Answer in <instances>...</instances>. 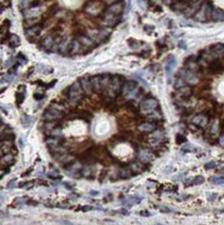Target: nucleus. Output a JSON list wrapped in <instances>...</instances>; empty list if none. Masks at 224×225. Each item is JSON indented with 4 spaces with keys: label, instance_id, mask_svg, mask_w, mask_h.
Segmentation results:
<instances>
[{
    "label": "nucleus",
    "instance_id": "f257e3e1",
    "mask_svg": "<svg viewBox=\"0 0 224 225\" xmlns=\"http://www.w3.org/2000/svg\"><path fill=\"white\" fill-rule=\"evenodd\" d=\"M110 5L107 0H20L19 10L24 32L30 42H35L47 28L53 27L54 33L58 32L52 49L55 52L67 21L78 27V41L87 36L83 32L84 21L97 20L104 28L112 27L120 16L108 10Z\"/></svg>",
    "mask_w": 224,
    "mask_h": 225
},
{
    "label": "nucleus",
    "instance_id": "f03ea898",
    "mask_svg": "<svg viewBox=\"0 0 224 225\" xmlns=\"http://www.w3.org/2000/svg\"><path fill=\"white\" fill-rule=\"evenodd\" d=\"M85 91H83L79 81H75L68 89L67 97L69 102L71 105H78L82 101L85 96Z\"/></svg>",
    "mask_w": 224,
    "mask_h": 225
},
{
    "label": "nucleus",
    "instance_id": "7ed1b4c3",
    "mask_svg": "<svg viewBox=\"0 0 224 225\" xmlns=\"http://www.w3.org/2000/svg\"><path fill=\"white\" fill-rule=\"evenodd\" d=\"M212 6L206 3H202L200 10L196 12V14L193 16L194 19L196 21L199 22H206L207 21H209L211 19V15H212Z\"/></svg>",
    "mask_w": 224,
    "mask_h": 225
},
{
    "label": "nucleus",
    "instance_id": "20e7f679",
    "mask_svg": "<svg viewBox=\"0 0 224 225\" xmlns=\"http://www.w3.org/2000/svg\"><path fill=\"white\" fill-rule=\"evenodd\" d=\"M139 86L138 84L134 81H127L125 82L122 86L121 93L127 98V99H131L137 97L139 93Z\"/></svg>",
    "mask_w": 224,
    "mask_h": 225
},
{
    "label": "nucleus",
    "instance_id": "39448f33",
    "mask_svg": "<svg viewBox=\"0 0 224 225\" xmlns=\"http://www.w3.org/2000/svg\"><path fill=\"white\" fill-rule=\"evenodd\" d=\"M123 85V80H122L121 78H119V76L111 77L110 84H109L108 89L106 90V91L108 92V95L110 96V97H116V96H118L119 93H121Z\"/></svg>",
    "mask_w": 224,
    "mask_h": 225
},
{
    "label": "nucleus",
    "instance_id": "423d86ee",
    "mask_svg": "<svg viewBox=\"0 0 224 225\" xmlns=\"http://www.w3.org/2000/svg\"><path fill=\"white\" fill-rule=\"evenodd\" d=\"M42 118L46 121H58L63 118V112L49 106L45 109Z\"/></svg>",
    "mask_w": 224,
    "mask_h": 225
},
{
    "label": "nucleus",
    "instance_id": "0eeeda50",
    "mask_svg": "<svg viewBox=\"0 0 224 225\" xmlns=\"http://www.w3.org/2000/svg\"><path fill=\"white\" fill-rule=\"evenodd\" d=\"M157 105H158V102L155 98H147L141 102L140 109L144 113L149 114L155 110Z\"/></svg>",
    "mask_w": 224,
    "mask_h": 225
},
{
    "label": "nucleus",
    "instance_id": "6e6552de",
    "mask_svg": "<svg viewBox=\"0 0 224 225\" xmlns=\"http://www.w3.org/2000/svg\"><path fill=\"white\" fill-rule=\"evenodd\" d=\"M184 64L186 68V69H188L190 72H198L200 70V65L198 63V58H195V56L187 57L186 59L184 62Z\"/></svg>",
    "mask_w": 224,
    "mask_h": 225
},
{
    "label": "nucleus",
    "instance_id": "1a4fd4ad",
    "mask_svg": "<svg viewBox=\"0 0 224 225\" xmlns=\"http://www.w3.org/2000/svg\"><path fill=\"white\" fill-rule=\"evenodd\" d=\"M179 76L184 80L185 82L190 84H195L197 82V78L194 75L193 72L189 71L188 69H180L179 73Z\"/></svg>",
    "mask_w": 224,
    "mask_h": 225
},
{
    "label": "nucleus",
    "instance_id": "9d476101",
    "mask_svg": "<svg viewBox=\"0 0 224 225\" xmlns=\"http://www.w3.org/2000/svg\"><path fill=\"white\" fill-rule=\"evenodd\" d=\"M176 66V59L173 56H169L166 61V64H165V71H166V75L168 80V83H170V79L172 77V74H173V70Z\"/></svg>",
    "mask_w": 224,
    "mask_h": 225
},
{
    "label": "nucleus",
    "instance_id": "9b49d317",
    "mask_svg": "<svg viewBox=\"0 0 224 225\" xmlns=\"http://www.w3.org/2000/svg\"><path fill=\"white\" fill-rule=\"evenodd\" d=\"M203 2L201 1V0H196L195 1L194 3H192V4L190 5H188V7L185 9L184 10V13L187 16L189 17H191V16H194L196 12L198 11L201 8V6L202 5Z\"/></svg>",
    "mask_w": 224,
    "mask_h": 225
},
{
    "label": "nucleus",
    "instance_id": "f8f14e48",
    "mask_svg": "<svg viewBox=\"0 0 224 225\" xmlns=\"http://www.w3.org/2000/svg\"><path fill=\"white\" fill-rule=\"evenodd\" d=\"M79 83H80V86L82 87L83 91H85L86 94L87 95H90L92 93V87H91V84H90V79L88 76H84V77H81L79 79Z\"/></svg>",
    "mask_w": 224,
    "mask_h": 225
},
{
    "label": "nucleus",
    "instance_id": "ddd939ff",
    "mask_svg": "<svg viewBox=\"0 0 224 225\" xmlns=\"http://www.w3.org/2000/svg\"><path fill=\"white\" fill-rule=\"evenodd\" d=\"M224 54V44L216 43L210 48V55L213 58L222 56Z\"/></svg>",
    "mask_w": 224,
    "mask_h": 225
},
{
    "label": "nucleus",
    "instance_id": "4468645a",
    "mask_svg": "<svg viewBox=\"0 0 224 225\" xmlns=\"http://www.w3.org/2000/svg\"><path fill=\"white\" fill-rule=\"evenodd\" d=\"M191 122H192V124L198 127H204L208 124V118L206 115L199 114V115L195 116Z\"/></svg>",
    "mask_w": 224,
    "mask_h": 225
},
{
    "label": "nucleus",
    "instance_id": "2eb2a0df",
    "mask_svg": "<svg viewBox=\"0 0 224 225\" xmlns=\"http://www.w3.org/2000/svg\"><path fill=\"white\" fill-rule=\"evenodd\" d=\"M211 19L215 22H222L224 21V12L218 8H213Z\"/></svg>",
    "mask_w": 224,
    "mask_h": 225
},
{
    "label": "nucleus",
    "instance_id": "dca6fc26",
    "mask_svg": "<svg viewBox=\"0 0 224 225\" xmlns=\"http://www.w3.org/2000/svg\"><path fill=\"white\" fill-rule=\"evenodd\" d=\"M209 69L214 74H218V73L223 72L224 66L223 64L218 59L215 58V59H213V61L211 63Z\"/></svg>",
    "mask_w": 224,
    "mask_h": 225
},
{
    "label": "nucleus",
    "instance_id": "f3484780",
    "mask_svg": "<svg viewBox=\"0 0 224 225\" xmlns=\"http://www.w3.org/2000/svg\"><path fill=\"white\" fill-rule=\"evenodd\" d=\"M162 138H163V135L161 131L154 130V132L151 135L149 138V143L152 146H157L162 141Z\"/></svg>",
    "mask_w": 224,
    "mask_h": 225
},
{
    "label": "nucleus",
    "instance_id": "a211bd4d",
    "mask_svg": "<svg viewBox=\"0 0 224 225\" xmlns=\"http://www.w3.org/2000/svg\"><path fill=\"white\" fill-rule=\"evenodd\" d=\"M171 9L174 11H184L185 9L188 7V4L182 0H176L174 2H173L170 5Z\"/></svg>",
    "mask_w": 224,
    "mask_h": 225
},
{
    "label": "nucleus",
    "instance_id": "6ab92c4d",
    "mask_svg": "<svg viewBox=\"0 0 224 225\" xmlns=\"http://www.w3.org/2000/svg\"><path fill=\"white\" fill-rule=\"evenodd\" d=\"M90 79V84L92 90L95 92H100L101 91V75H95Z\"/></svg>",
    "mask_w": 224,
    "mask_h": 225
},
{
    "label": "nucleus",
    "instance_id": "aec40b11",
    "mask_svg": "<svg viewBox=\"0 0 224 225\" xmlns=\"http://www.w3.org/2000/svg\"><path fill=\"white\" fill-rule=\"evenodd\" d=\"M138 130L140 132H153L156 130V124L151 122H143L138 125Z\"/></svg>",
    "mask_w": 224,
    "mask_h": 225
},
{
    "label": "nucleus",
    "instance_id": "412c9836",
    "mask_svg": "<svg viewBox=\"0 0 224 225\" xmlns=\"http://www.w3.org/2000/svg\"><path fill=\"white\" fill-rule=\"evenodd\" d=\"M141 202V198H139V197H134V196H129V197H128V198H125V199H123V206H128V207H131L134 204H138V203H140Z\"/></svg>",
    "mask_w": 224,
    "mask_h": 225
},
{
    "label": "nucleus",
    "instance_id": "4be33fe9",
    "mask_svg": "<svg viewBox=\"0 0 224 225\" xmlns=\"http://www.w3.org/2000/svg\"><path fill=\"white\" fill-rule=\"evenodd\" d=\"M139 158L143 163H148L153 159V156L150 152L146 151V150H142L139 152Z\"/></svg>",
    "mask_w": 224,
    "mask_h": 225
},
{
    "label": "nucleus",
    "instance_id": "5701e85b",
    "mask_svg": "<svg viewBox=\"0 0 224 225\" xmlns=\"http://www.w3.org/2000/svg\"><path fill=\"white\" fill-rule=\"evenodd\" d=\"M179 91V94L181 95V97L183 98H188L190 97L191 95H192V89H191L190 86H184L182 87H180L179 89H178Z\"/></svg>",
    "mask_w": 224,
    "mask_h": 225
},
{
    "label": "nucleus",
    "instance_id": "b1692460",
    "mask_svg": "<svg viewBox=\"0 0 224 225\" xmlns=\"http://www.w3.org/2000/svg\"><path fill=\"white\" fill-rule=\"evenodd\" d=\"M21 124L25 127V128H28L31 126V124H32V122H34V119H32V117L26 115V114H23L22 117H21Z\"/></svg>",
    "mask_w": 224,
    "mask_h": 225
},
{
    "label": "nucleus",
    "instance_id": "393cba45",
    "mask_svg": "<svg viewBox=\"0 0 224 225\" xmlns=\"http://www.w3.org/2000/svg\"><path fill=\"white\" fill-rule=\"evenodd\" d=\"M132 170L130 169H126V168H124V169H122L120 171H119V177L121 178V179H123V180H125V179H129V178H130L131 176H132Z\"/></svg>",
    "mask_w": 224,
    "mask_h": 225
},
{
    "label": "nucleus",
    "instance_id": "a878e982",
    "mask_svg": "<svg viewBox=\"0 0 224 225\" xmlns=\"http://www.w3.org/2000/svg\"><path fill=\"white\" fill-rule=\"evenodd\" d=\"M15 98H16V103H17V105L21 104L23 102L25 101V92L17 91V92H16V94H15Z\"/></svg>",
    "mask_w": 224,
    "mask_h": 225
},
{
    "label": "nucleus",
    "instance_id": "bb28decb",
    "mask_svg": "<svg viewBox=\"0 0 224 225\" xmlns=\"http://www.w3.org/2000/svg\"><path fill=\"white\" fill-rule=\"evenodd\" d=\"M21 45V40L19 38V36H17L16 35H13L10 37V47H17Z\"/></svg>",
    "mask_w": 224,
    "mask_h": 225
},
{
    "label": "nucleus",
    "instance_id": "cd10ccee",
    "mask_svg": "<svg viewBox=\"0 0 224 225\" xmlns=\"http://www.w3.org/2000/svg\"><path fill=\"white\" fill-rule=\"evenodd\" d=\"M204 181H205V178L203 176L200 175V176H197V177H195V179H193V180H191L190 183L188 185H201Z\"/></svg>",
    "mask_w": 224,
    "mask_h": 225
},
{
    "label": "nucleus",
    "instance_id": "c85d7f7f",
    "mask_svg": "<svg viewBox=\"0 0 224 225\" xmlns=\"http://www.w3.org/2000/svg\"><path fill=\"white\" fill-rule=\"evenodd\" d=\"M211 182L214 184V185H223L224 184V179L223 178H220V177H217V176H212L211 177Z\"/></svg>",
    "mask_w": 224,
    "mask_h": 225
},
{
    "label": "nucleus",
    "instance_id": "c756f323",
    "mask_svg": "<svg viewBox=\"0 0 224 225\" xmlns=\"http://www.w3.org/2000/svg\"><path fill=\"white\" fill-rule=\"evenodd\" d=\"M185 141H186V139H185V137L183 135L178 134V135H176V143H177V144L181 145V144H183V143L185 142Z\"/></svg>",
    "mask_w": 224,
    "mask_h": 225
},
{
    "label": "nucleus",
    "instance_id": "7c9ffc66",
    "mask_svg": "<svg viewBox=\"0 0 224 225\" xmlns=\"http://www.w3.org/2000/svg\"><path fill=\"white\" fill-rule=\"evenodd\" d=\"M129 47H131V48H133V49H136V48H138L139 47V42L138 41H136V40H134V39H130V40H129Z\"/></svg>",
    "mask_w": 224,
    "mask_h": 225
},
{
    "label": "nucleus",
    "instance_id": "2f4dec72",
    "mask_svg": "<svg viewBox=\"0 0 224 225\" xmlns=\"http://www.w3.org/2000/svg\"><path fill=\"white\" fill-rule=\"evenodd\" d=\"M43 69H39L42 74H44V75H49V74H51V73H53V69H52V68L50 67H46V66H42Z\"/></svg>",
    "mask_w": 224,
    "mask_h": 225
},
{
    "label": "nucleus",
    "instance_id": "473e14b6",
    "mask_svg": "<svg viewBox=\"0 0 224 225\" xmlns=\"http://www.w3.org/2000/svg\"><path fill=\"white\" fill-rule=\"evenodd\" d=\"M14 80V75H12V74H9L8 75H6V76H4L3 80H2V81L3 82H10Z\"/></svg>",
    "mask_w": 224,
    "mask_h": 225
},
{
    "label": "nucleus",
    "instance_id": "72a5a7b5",
    "mask_svg": "<svg viewBox=\"0 0 224 225\" xmlns=\"http://www.w3.org/2000/svg\"><path fill=\"white\" fill-rule=\"evenodd\" d=\"M34 98L36 100H42V98H44L45 94L44 93H39V92H36L33 95Z\"/></svg>",
    "mask_w": 224,
    "mask_h": 225
},
{
    "label": "nucleus",
    "instance_id": "f704fd0d",
    "mask_svg": "<svg viewBox=\"0 0 224 225\" xmlns=\"http://www.w3.org/2000/svg\"><path fill=\"white\" fill-rule=\"evenodd\" d=\"M204 167H205V169H213V168H215V167H216V163H215L214 162H209V163H206Z\"/></svg>",
    "mask_w": 224,
    "mask_h": 225
},
{
    "label": "nucleus",
    "instance_id": "c9c22d12",
    "mask_svg": "<svg viewBox=\"0 0 224 225\" xmlns=\"http://www.w3.org/2000/svg\"><path fill=\"white\" fill-rule=\"evenodd\" d=\"M92 209H93V207L90 206H83V207L81 208V211L84 212V213H86V212L91 211Z\"/></svg>",
    "mask_w": 224,
    "mask_h": 225
},
{
    "label": "nucleus",
    "instance_id": "e433bc0d",
    "mask_svg": "<svg viewBox=\"0 0 224 225\" xmlns=\"http://www.w3.org/2000/svg\"><path fill=\"white\" fill-rule=\"evenodd\" d=\"M15 182H16V179H14V180H10L9 183H8V185H7V187L8 188H12V187H14V185H15Z\"/></svg>",
    "mask_w": 224,
    "mask_h": 225
},
{
    "label": "nucleus",
    "instance_id": "4c0bfd02",
    "mask_svg": "<svg viewBox=\"0 0 224 225\" xmlns=\"http://www.w3.org/2000/svg\"><path fill=\"white\" fill-rule=\"evenodd\" d=\"M184 150L185 152H192V151L195 150V149H194V147L192 146V145H186V146L184 147Z\"/></svg>",
    "mask_w": 224,
    "mask_h": 225
},
{
    "label": "nucleus",
    "instance_id": "58836bf2",
    "mask_svg": "<svg viewBox=\"0 0 224 225\" xmlns=\"http://www.w3.org/2000/svg\"><path fill=\"white\" fill-rule=\"evenodd\" d=\"M26 204H27V205H30V206H36L38 205V202H36V201H33V200H29L28 202H26Z\"/></svg>",
    "mask_w": 224,
    "mask_h": 225
},
{
    "label": "nucleus",
    "instance_id": "ea45409f",
    "mask_svg": "<svg viewBox=\"0 0 224 225\" xmlns=\"http://www.w3.org/2000/svg\"><path fill=\"white\" fill-rule=\"evenodd\" d=\"M140 215H141V216H144V217H150V216H151V214L149 212H147V211H142V212H140Z\"/></svg>",
    "mask_w": 224,
    "mask_h": 225
},
{
    "label": "nucleus",
    "instance_id": "a19ab883",
    "mask_svg": "<svg viewBox=\"0 0 224 225\" xmlns=\"http://www.w3.org/2000/svg\"><path fill=\"white\" fill-rule=\"evenodd\" d=\"M219 144L221 145V146H224V132L223 135L220 137V139H219Z\"/></svg>",
    "mask_w": 224,
    "mask_h": 225
},
{
    "label": "nucleus",
    "instance_id": "79ce46f5",
    "mask_svg": "<svg viewBox=\"0 0 224 225\" xmlns=\"http://www.w3.org/2000/svg\"><path fill=\"white\" fill-rule=\"evenodd\" d=\"M90 196H99V192L97 191H90Z\"/></svg>",
    "mask_w": 224,
    "mask_h": 225
},
{
    "label": "nucleus",
    "instance_id": "37998d69",
    "mask_svg": "<svg viewBox=\"0 0 224 225\" xmlns=\"http://www.w3.org/2000/svg\"><path fill=\"white\" fill-rule=\"evenodd\" d=\"M164 3H166V4H171L173 2V0H162Z\"/></svg>",
    "mask_w": 224,
    "mask_h": 225
},
{
    "label": "nucleus",
    "instance_id": "c03bdc74",
    "mask_svg": "<svg viewBox=\"0 0 224 225\" xmlns=\"http://www.w3.org/2000/svg\"><path fill=\"white\" fill-rule=\"evenodd\" d=\"M39 185H44L46 186H47V183L46 181H43L42 180H39Z\"/></svg>",
    "mask_w": 224,
    "mask_h": 225
},
{
    "label": "nucleus",
    "instance_id": "a18cd8bd",
    "mask_svg": "<svg viewBox=\"0 0 224 225\" xmlns=\"http://www.w3.org/2000/svg\"><path fill=\"white\" fill-rule=\"evenodd\" d=\"M32 169H29V170H28V171H27V172H25V174H24L22 176H25V175H29V174H30V172H32Z\"/></svg>",
    "mask_w": 224,
    "mask_h": 225
},
{
    "label": "nucleus",
    "instance_id": "49530a36",
    "mask_svg": "<svg viewBox=\"0 0 224 225\" xmlns=\"http://www.w3.org/2000/svg\"><path fill=\"white\" fill-rule=\"evenodd\" d=\"M64 185H65V187H66V188H68L69 190H72V187H69V184H67V183H64Z\"/></svg>",
    "mask_w": 224,
    "mask_h": 225
},
{
    "label": "nucleus",
    "instance_id": "de8ad7c7",
    "mask_svg": "<svg viewBox=\"0 0 224 225\" xmlns=\"http://www.w3.org/2000/svg\"><path fill=\"white\" fill-rule=\"evenodd\" d=\"M0 110H1V111H3V113H5V114H7V113H7V111H6L4 108H3L2 107H0Z\"/></svg>",
    "mask_w": 224,
    "mask_h": 225
}]
</instances>
